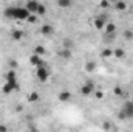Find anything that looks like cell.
I'll return each mask as SVG.
<instances>
[{
    "instance_id": "cell-24",
    "label": "cell",
    "mask_w": 133,
    "mask_h": 132,
    "mask_svg": "<svg viewBox=\"0 0 133 132\" xmlns=\"http://www.w3.org/2000/svg\"><path fill=\"white\" fill-rule=\"evenodd\" d=\"M113 92H115V95H118V97H121V95H122V89H121V87H115V90H113Z\"/></svg>"
},
{
    "instance_id": "cell-5",
    "label": "cell",
    "mask_w": 133,
    "mask_h": 132,
    "mask_svg": "<svg viewBox=\"0 0 133 132\" xmlns=\"http://www.w3.org/2000/svg\"><path fill=\"white\" fill-rule=\"evenodd\" d=\"M2 90H3L5 95H9L11 92L19 90V82H17V81H14V82H8V81H5V86H3Z\"/></svg>"
},
{
    "instance_id": "cell-1",
    "label": "cell",
    "mask_w": 133,
    "mask_h": 132,
    "mask_svg": "<svg viewBox=\"0 0 133 132\" xmlns=\"http://www.w3.org/2000/svg\"><path fill=\"white\" fill-rule=\"evenodd\" d=\"M30 11L25 6H9L5 9V17L12 19V20H28Z\"/></svg>"
},
{
    "instance_id": "cell-13",
    "label": "cell",
    "mask_w": 133,
    "mask_h": 132,
    "mask_svg": "<svg viewBox=\"0 0 133 132\" xmlns=\"http://www.w3.org/2000/svg\"><path fill=\"white\" fill-rule=\"evenodd\" d=\"M115 8H116L118 11H125V8H127V3H125L124 0H118V2L115 3Z\"/></svg>"
},
{
    "instance_id": "cell-21",
    "label": "cell",
    "mask_w": 133,
    "mask_h": 132,
    "mask_svg": "<svg viewBox=\"0 0 133 132\" xmlns=\"http://www.w3.org/2000/svg\"><path fill=\"white\" fill-rule=\"evenodd\" d=\"M124 37H125L127 40H132L133 39V31L132 30H125V31H124Z\"/></svg>"
},
{
    "instance_id": "cell-16",
    "label": "cell",
    "mask_w": 133,
    "mask_h": 132,
    "mask_svg": "<svg viewBox=\"0 0 133 132\" xmlns=\"http://www.w3.org/2000/svg\"><path fill=\"white\" fill-rule=\"evenodd\" d=\"M11 37H12L14 40H20V39L23 37V33H22V31H19V30H14V31L11 33Z\"/></svg>"
},
{
    "instance_id": "cell-4",
    "label": "cell",
    "mask_w": 133,
    "mask_h": 132,
    "mask_svg": "<svg viewBox=\"0 0 133 132\" xmlns=\"http://www.w3.org/2000/svg\"><path fill=\"white\" fill-rule=\"evenodd\" d=\"M36 75H37V78H39L42 82H46L48 78H50V70H48V67L46 65H40V67H37Z\"/></svg>"
},
{
    "instance_id": "cell-22",
    "label": "cell",
    "mask_w": 133,
    "mask_h": 132,
    "mask_svg": "<svg viewBox=\"0 0 133 132\" xmlns=\"http://www.w3.org/2000/svg\"><path fill=\"white\" fill-rule=\"evenodd\" d=\"M101 55H102L104 58H110V56H113V51H111V50H104Z\"/></svg>"
},
{
    "instance_id": "cell-18",
    "label": "cell",
    "mask_w": 133,
    "mask_h": 132,
    "mask_svg": "<svg viewBox=\"0 0 133 132\" xmlns=\"http://www.w3.org/2000/svg\"><path fill=\"white\" fill-rule=\"evenodd\" d=\"M45 13H46V8H45V5L39 3V8H37V13H36V14H39V16H45Z\"/></svg>"
},
{
    "instance_id": "cell-28",
    "label": "cell",
    "mask_w": 133,
    "mask_h": 132,
    "mask_svg": "<svg viewBox=\"0 0 133 132\" xmlns=\"http://www.w3.org/2000/svg\"><path fill=\"white\" fill-rule=\"evenodd\" d=\"M17 67V62L16 61H11V68H16Z\"/></svg>"
},
{
    "instance_id": "cell-19",
    "label": "cell",
    "mask_w": 133,
    "mask_h": 132,
    "mask_svg": "<svg viewBox=\"0 0 133 132\" xmlns=\"http://www.w3.org/2000/svg\"><path fill=\"white\" fill-rule=\"evenodd\" d=\"M34 53H36V55H39V56H43V55H45V47L37 45V47H36V50H34Z\"/></svg>"
},
{
    "instance_id": "cell-23",
    "label": "cell",
    "mask_w": 133,
    "mask_h": 132,
    "mask_svg": "<svg viewBox=\"0 0 133 132\" xmlns=\"http://www.w3.org/2000/svg\"><path fill=\"white\" fill-rule=\"evenodd\" d=\"M62 44H64V48H71V47H73V42H71L70 39H65Z\"/></svg>"
},
{
    "instance_id": "cell-9",
    "label": "cell",
    "mask_w": 133,
    "mask_h": 132,
    "mask_svg": "<svg viewBox=\"0 0 133 132\" xmlns=\"http://www.w3.org/2000/svg\"><path fill=\"white\" fill-rule=\"evenodd\" d=\"M104 33L108 34V36H115V33H116V25L111 23V22H107L105 27H104Z\"/></svg>"
},
{
    "instance_id": "cell-12",
    "label": "cell",
    "mask_w": 133,
    "mask_h": 132,
    "mask_svg": "<svg viewBox=\"0 0 133 132\" xmlns=\"http://www.w3.org/2000/svg\"><path fill=\"white\" fill-rule=\"evenodd\" d=\"M73 5V0H57V6L62 8V9H66Z\"/></svg>"
},
{
    "instance_id": "cell-29",
    "label": "cell",
    "mask_w": 133,
    "mask_h": 132,
    "mask_svg": "<svg viewBox=\"0 0 133 132\" xmlns=\"http://www.w3.org/2000/svg\"><path fill=\"white\" fill-rule=\"evenodd\" d=\"M6 129H8L6 126H0V131H2V132H5V131H6Z\"/></svg>"
},
{
    "instance_id": "cell-17",
    "label": "cell",
    "mask_w": 133,
    "mask_h": 132,
    "mask_svg": "<svg viewBox=\"0 0 133 132\" xmlns=\"http://www.w3.org/2000/svg\"><path fill=\"white\" fill-rule=\"evenodd\" d=\"M95 70H96V62H87V64H85V71L91 73V71H95Z\"/></svg>"
},
{
    "instance_id": "cell-7",
    "label": "cell",
    "mask_w": 133,
    "mask_h": 132,
    "mask_svg": "<svg viewBox=\"0 0 133 132\" xmlns=\"http://www.w3.org/2000/svg\"><path fill=\"white\" fill-rule=\"evenodd\" d=\"M30 62H31V65H34V67L46 65V64L43 62V59H42V56H39V55H36V53H34L33 56L30 58Z\"/></svg>"
},
{
    "instance_id": "cell-20",
    "label": "cell",
    "mask_w": 133,
    "mask_h": 132,
    "mask_svg": "<svg viewBox=\"0 0 133 132\" xmlns=\"http://www.w3.org/2000/svg\"><path fill=\"white\" fill-rule=\"evenodd\" d=\"M37 99H39V93H37V92H33V93L28 97V101H30V103H36Z\"/></svg>"
},
{
    "instance_id": "cell-25",
    "label": "cell",
    "mask_w": 133,
    "mask_h": 132,
    "mask_svg": "<svg viewBox=\"0 0 133 132\" xmlns=\"http://www.w3.org/2000/svg\"><path fill=\"white\" fill-rule=\"evenodd\" d=\"M93 95H95V97H96V98H98V99H102V98H104V93H102L101 90H98V92H95Z\"/></svg>"
},
{
    "instance_id": "cell-6",
    "label": "cell",
    "mask_w": 133,
    "mask_h": 132,
    "mask_svg": "<svg viewBox=\"0 0 133 132\" xmlns=\"http://www.w3.org/2000/svg\"><path fill=\"white\" fill-rule=\"evenodd\" d=\"M108 20H107V17H104V16H98V17H95V20H93V23H95V28L96 30H104V27H105V23H107Z\"/></svg>"
},
{
    "instance_id": "cell-15",
    "label": "cell",
    "mask_w": 133,
    "mask_h": 132,
    "mask_svg": "<svg viewBox=\"0 0 133 132\" xmlns=\"http://www.w3.org/2000/svg\"><path fill=\"white\" fill-rule=\"evenodd\" d=\"M59 55H61V58H62V59H65V61L71 59V51H70V48H64Z\"/></svg>"
},
{
    "instance_id": "cell-8",
    "label": "cell",
    "mask_w": 133,
    "mask_h": 132,
    "mask_svg": "<svg viewBox=\"0 0 133 132\" xmlns=\"http://www.w3.org/2000/svg\"><path fill=\"white\" fill-rule=\"evenodd\" d=\"M25 8H26L31 14H34V13H37L39 2H37V0H28V2H26V5H25Z\"/></svg>"
},
{
    "instance_id": "cell-2",
    "label": "cell",
    "mask_w": 133,
    "mask_h": 132,
    "mask_svg": "<svg viewBox=\"0 0 133 132\" xmlns=\"http://www.w3.org/2000/svg\"><path fill=\"white\" fill-rule=\"evenodd\" d=\"M119 118L121 120H124V118H133V103L132 101H129V103L124 104V107H122V110L119 113Z\"/></svg>"
},
{
    "instance_id": "cell-10",
    "label": "cell",
    "mask_w": 133,
    "mask_h": 132,
    "mask_svg": "<svg viewBox=\"0 0 133 132\" xmlns=\"http://www.w3.org/2000/svg\"><path fill=\"white\" fill-rule=\"evenodd\" d=\"M40 33L43 34V36H50V34L54 33V28H53L51 25H42V28H40Z\"/></svg>"
},
{
    "instance_id": "cell-11",
    "label": "cell",
    "mask_w": 133,
    "mask_h": 132,
    "mask_svg": "<svg viewBox=\"0 0 133 132\" xmlns=\"http://www.w3.org/2000/svg\"><path fill=\"white\" fill-rule=\"evenodd\" d=\"M59 101H62V103H66V101H70L71 99V93L68 92V90H64V92H61L59 93Z\"/></svg>"
},
{
    "instance_id": "cell-3",
    "label": "cell",
    "mask_w": 133,
    "mask_h": 132,
    "mask_svg": "<svg viewBox=\"0 0 133 132\" xmlns=\"http://www.w3.org/2000/svg\"><path fill=\"white\" fill-rule=\"evenodd\" d=\"M95 93V84L91 81H85V84L81 87V95L82 97H91Z\"/></svg>"
},
{
    "instance_id": "cell-27",
    "label": "cell",
    "mask_w": 133,
    "mask_h": 132,
    "mask_svg": "<svg viewBox=\"0 0 133 132\" xmlns=\"http://www.w3.org/2000/svg\"><path fill=\"white\" fill-rule=\"evenodd\" d=\"M108 5H110V3H108V0H102V2H101V6H102V8H107Z\"/></svg>"
},
{
    "instance_id": "cell-26",
    "label": "cell",
    "mask_w": 133,
    "mask_h": 132,
    "mask_svg": "<svg viewBox=\"0 0 133 132\" xmlns=\"http://www.w3.org/2000/svg\"><path fill=\"white\" fill-rule=\"evenodd\" d=\"M28 22L36 23V22H37V17H36V16H33V14H30V17H28Z\"/></svg>"
},
{
    "instance_id": "cell-14",
    "label": "cell",
    "mask_w": 133,
    "mask_h": 132,
    "mask_svg": "<svg viewBox=\"0 0 133 132\" xmlns=\"http://www.w3.org/2000/svg\"><path fill=\"white\" fill-rule=\"evenodd\" d=\"M113 56L118 58V59H122V58L125 56V51H124L122 48H115V50H113Z\"/></svg>"
}]
</instances>
